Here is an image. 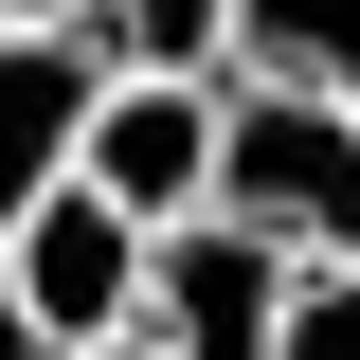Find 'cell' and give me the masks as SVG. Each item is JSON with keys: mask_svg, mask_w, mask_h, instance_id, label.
<instances>
[{"mask_svg": "<svg viewBox=\"0 0 360 360\" xmlns=\"http://www.w3.org/2000/svg\"><path fill=\"white\" fill-rule=\"evenodd\" d=\"M234 54H252V72H324V90H360V0H234Z\"/></svg>", "mask_w": 360, "mask_h": 360, "instance_id": "cell-7", "label": "cell"}, {"mask_svg": "<svg viewBox=\"0 0 360 360\" xmlns=\"http://www.w3.org/2000/svg\"><path fill=\"white\" fill-rule=\"evenodd\" d=\"M217 217H252L270 252H360V90L324 72H217Z\"/></svg>", "mask_w": 360, "mask_h": 360, "instance_id": "cell-1", "label": "cell"}, {"mask_svg": "<svg viewBox=\"0 0 360 360\" xmlns=\"http://www.w3.org/2000/svg\"><path fill=\"white\" fill-rule=\"evenodd\" d=\"M0 360H54V342H37V307H18V252H0Z\"/></svg>", "mask_w": 360, "mask_h": 360, "instance_id": "cell-9", "label": "cell"}, {"mask_svg": "<svg viewBox=\"0 0 360 360\" xmlns=\"http://www.w3.org/2000/svg\"><path fill=\"white\" fill-rule=\"evenodd\" d=\"M90 90H108V37H90V18H54V37H0V234H18L54 180L90 162Z\"/></svg>", "mask_w": 360, "mask_h": 360, "instance_id": "cell-5", "label": "cell"}, {"mask_svg": "<svg viewBox=\"0 0 360 360\" xmlns=\"http://www.w3.org/2000/svg\"><path fill=\"white\" fill-rule=\"evenodd\" d=\"M72 360H162V342H144V324H127V342H72Z\"/></svg>", "mask_w": 360, "mask_h": 360, "instance_id": "cell-11", "label": "cell"}, {"mask_svg": "<svg viewBox=\"0 0 360 360\" xmlns=\"http://www.w3.org/2000/svg\"><path fill=\"white\" fill-rule=\"evenodd\" d=\"M72 180H108L127 217H198L217 198V72H108Z\"/></svg>", "mask_w": 360, "mask_h": 360, "instance_id": "cell-4", "label": "cell"}, {"mask_svg": "<svg viewBox=\"0 0 360 360\" xmlns=\"http://www.w3.org/2000/svg\"><path fill=\"white\" fill-rule=\"evenodd\" d=\"M270 360H360V252H307L288 270V342Z\"/></svg>", "mask_w": 360, "mask_h": 360, "instance_id": "cell-8", "label": "cell"}, {"mask_svg": "<svg viewBox=\"0 0 360 360\" xmlns=\"http://www.w3.org/2000/svg\"><path fill=\"white\" fill-rule=\"evenodd\" d=\"M288 270H307V252H270L252 217L198 198V217L144 234V342H162V360H270V342H288Z\"/></svg>", "mask_w": 360, "mask_h": 360, "instance_id": "cell-2", "label": "cell"}, {"mask_svg": "<svg viewBox=\"0 0 360 360\" xmlns=\"http://www.w3.org/2000/svg\"><path fill=\"white\" fill-rule=\"evenodd\" d=\"M54 18H90V0H0V37H54Z\"/></svg>", "mask_w": 360, "mask_h": 360, "instance_id": "cell-10", "label": "cell"}, {"mask_svg": "<svg viewBox=\"0 0 360 360\" xmlns=\"http://www.w3.org/2000/svg\"><path fill=\"white\" fill-rule=\"evenodd\" d=\"M108 72H234V0H90Z\"/></svg>", "mask_w": 360, "mask_h": 360, "instance_id": "cell-6", "label": "cell"}, {"mask_svg": "<svg viewBox=\"0 0 360 360\" xmlns=\"http://www.w3.org/2000/svg\"><path fill=\"white\" fill-rule=\"evenodd\" d=\"M144 234H162V217H127L108 180H54L37 217L0 234V252H18V307H37V342H54V360L144 324Z\"/></svg>", "mask_w": 360, "mask_h": 360, "instance_id": "cell-3", "label": "cell"}]
</instances>
